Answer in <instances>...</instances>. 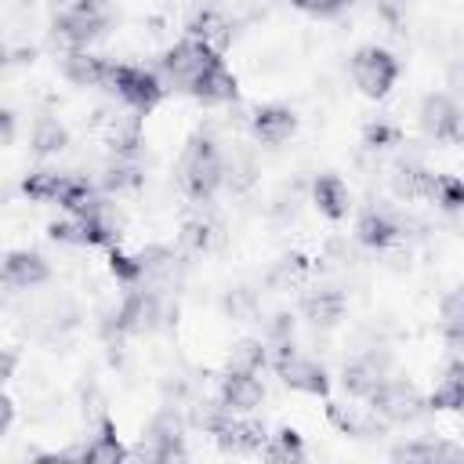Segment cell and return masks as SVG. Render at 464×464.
I'll list each match as a JSON object with an SVG mask.
<instances>
[{"label": "cell", "mask_w": 464, "mask_h": 464, "mask_svg": "<svg viewBox=\"0 0 464 464\" xmlns=\"http://www.w3.org/2000/svg\"><path fill=\"white\" fill-rule=\"evenodd\" d=\"M181 185L192 199H210L218 185H225V160L210 138H192L181 152Z\"/></svg>", "instance_id": "obj_1"}, {"label": "cell", "mask_w": 464, "mask_h": 464, "mask_svg": "<svg viewBox=\"0 0 464 464\" xmlns=\"http://www.w3.org/2000/svg\"><path fill=\"white\" fill-rule=\"evenodd\" d=\"M109 91H116V98L127 105V109H138L141 116L149 109L160 105L163 98V83L152 69H141V65H127V62H109V80H105Z\"/></svg>", "instance_id": "obj_2"}, {"label": "cell", "mask_w": 464, "mask_h": 464, "mask_svg": "<svg viewBox=\"0 0 464 464\" xmlns=\"http://www.w3.org/2000/svg\"><path fill=\"white\" fill-rule=\"evenodd\" d=\"M352 80L366 98H384L392 91V83L399 80V62L392 51L384 47H359L352 54Z\"/></svg>", "instance_id": "obj_3"}, {"label": "cell", "mask_w": 464, "mask_h": 464, "mask_svg": "<svg viewBox=\"0 0 464 464\" xmlns=\"http://www.w3.org/2000/svg\"><path fill=\"white\" fill-rule=\"evenodd\" d=\"M370 406L384 417V420H395V424H410L424 413V395L417 392V384L402 381V377H384L377 384V392L370 395Z\"/></svg>", "instance_id": "obj_4"}, {"label": "cell", "mask_w": 464, "mask_h": 464, "mask_svg": "<svg viewBox=\"0 0 464 464\" xmlns=\"http://www.w3.org/2000/svg\"><path fill=\"white\" fill-rule=\"evenodd\" d=\"M276 373L294 392H304V395H326L330 392V377H326L323 362H315L308 355H297L294 352V341L276 348Z\"/></svg>", "instance_id": "obj_5"}, {"label": "cell", "mask_w": 464, "mask_h": 464, "mask_svg": "<svg viewBox=\"0 0 464 464\" xmlns=\"http://www.w3.org/2000/svg\"><path fill=\"white\" fill-rule=\"evenodd\" d=\"M181 431H185L181 413H174V410H160V413L149 420L138 453H141L145 460H160V464H167V460H185Z\"/></svg>", "instance_id": "obj_6"}, {"label": "cell", "mask_w": 464, "mask_h": 464, "mask_svg": "<svg viewBox=\"0 0 464 464\" xmlns=\"http://www.w3.org/2000/svg\"><path fill=\"white\" fill-rule=\"evenodd\" d=\"M105 29V11L102 0H76L72 7H65L54 18V36L69 47H87L91 40H98Z\"/></svg>", "instance_id": "obj_7"}, {"label": "cell", "mask_w": 464, "mask_h": 464, "mask_svg": "<svg viewBox=\"0 0 464 464\" xmlns=\"http://www.w3.org/2000/svg\"><path fill=\"white\" fill-rule=\"evenodd\" d=\"M163 319V308H160V297L152 290H130L123 297V304L112 312V323H105V330L112 334H152Z\"/></svg>", "instance_id": "obj_8"}, {"label": "cell", "mask_w": 464, "mask_h": 464, "mask_svg": "<svg viewBox=\"0 0 464 464\" xmlns=\"http://www.w3.org/2000/svg\"><path fill=\"white\" fill-rule=\"evenodd\" d=\"M218 58V51L214 47H207L203 40H196V36H185V40H178L167 54H163V72L174 80V83H181L185 91L196 83V76L210 65Z\"/></svg>", "instance_id": "obj_9"}, {"label": "cell", "mask_w": 464, "mask_h": 464, "mask_svg": "<svg viewBox=\"0 0 464 464\" xmlns=\"http://www.w3.org/2000/svg\"><path fill=\"white\" fill-rule=\"evenodd\" d=\"M460 123H464V112L457 109L453 98L446 94H428L420 102V127L424 134H431L435 141H460Z\"/></svg>", "instance_id": "obj_10"}, {"label": "cell", "mask_w": 464, "mask_h": 464, "mask_svg": "<svg viewBox=\"0 0 464 464\" xmlns=\"http://www.w3.org/2000/svg\"><path fill=\"white\" fill-rule=\"evenodd\" d=\"M384 366H388V355L384 352H366V355L348 359L344 370H341L344 392L355 395V399H370L377 392V384L384 381Z\"/></svg>", "instance_id": "obj_11"}, {"label": "cell", "mask_w": 464, "mask_h": 464, "mask_svg": "<svg viewBox=\"0 0 464 464\" xmlns=\"http://www.w3.org/2000/svg\"><path fill=\"white\" fill-rule=\"evenodd\" d=\"M214 439L228 453H261L268 442V431H265V424H257L246 413H228V420L214 431Z\"/></svg>", "instance_id": "obj_12"}, {"label": "cell", "mask_w": 464, "mask_h": 464, "mask_svg": "<svg viewBox=\"0 0 464 464\" xmlns=\"http://www.w3.org/2000/svg\"><path fill=\"white\" fill-rule=\"evenodd\" d=\"M188 91H192L203 105H225V102H236L239 83H236V76L225 69V62L214 58V62L196 76V83H192Z\"/></svg>", "instance_id": "obj_13"}, {"label": "cell", "mask_w": 464, "mask_h": 464, "mask_svg": "<svg viewBox=\"0 0 464 464\" xmlns=\"http://www.w3.org/2000/svg\"><path fill=\"white\" fill-rule=\"evenodd\" d=\"M221 402L232 410V413H254L265 399V388L257 381V373H239V370H228L221 377Z\"/></svg>", "instance_id": "obj_14"}, {"label": "cell", "mask_w": 464, "mask_h": 464, "mask_svg": "<svg viewBox=\"0 0 464 464\" xmlns=\"http://www.w3.org/2000/svg\"><path fill=\"white\" fill-rule=\"evenodd\" d=\"M326 417L337 431L344 435H355V439H370V435H381L384 424H381V413L370 406H348V402H326Z\"/></svg>", "instance_id": "obj_15"}, {"label": "cell", "mask_w": 464, "mask_h": 464, "mask_svg": "<svg viewBox=\"0 0 464 464\" xmlns=\"http://www.w3.org/2000/svg\"><path fill=\"white\" fill-rule=\"evenodd\" d=\"M47 279H51V268L36 250H11L7 254V261H4V283L7 286L33 290V286H40Z\"/></svg>", "instance_id": "obj_16"}, {"label": "cell", "mask_w": 464, "mask_h": 464, "mask_svg": "<svg viewBox=\"0 0 464 464\" xmlns=\"http://www.w3.org/2000/svg\"><path fill=\"white\" fill-rule=\"evenodd\" d=\"M250 127H254V134H257L265 145H283V141L297 130V116H294V109H286V105H261V109L250 116Z\"/></svg>", "instance_id": "obj_17"}, {"label": "cell", "mask_w": 464, "mask_h": 464, "mask_svg": "<svg viewBox=\"0 0 464 464\" xmlns=\"http://www.w3.org/2000/svg\"><path fill=\"white\" fill-rule=\"evenodd\" d=\"M62 72L76 87H102L109 80V62L98 58V54H91L87 47H72L65 54V62H62Z\"/></svg>", "instance_id": "obj_18"}, {"label": "cell", "mask_w": 464, "mask_h": 464, "mask_svg": "<svg viewBox=\"0 0 464 464\" xmlns=\"http://www.w3.org/2000/svg\"><path fill=\"white\" fill-rule=\"evenodd\" d=\"M355 236H359L362 246L384 250V246H392V243L402 236V225H399L388 210H366V214L359 218V225H355Z\"/></svg>", "instance_id": "obj_19"}, {"label": "cell", "mask_w": 464, "mask_h": 464, "mask_svg": "<svg viewBox=\"0 0 464 464\" xmlns=\"http://www.w3.org/2000/svg\"><path fill=\"white\" fill-rule=\"evenodd\" d=\"M312 199H315L319 214H326L330 221H341V218L348 214V207H352V192H348V185H344L337 174H323V178H315V185H312Z\"/></svg>", "instance_id": "obj_20"}, {"label": "cell", "mask_w": 464, "mask_h": 464, "mask_svg": "<svg viewBox=\"0 0 464 464\" xmlns=\"http://www.w3.org/2000/svg\"><path fill=\"white\" fill-rule=\"evenodd\" d=\"M188 36L203 40L207 47H214L218 54L232 44V22L221 14V11H199L192 22H188Z\"/></svg>", "instance_id": "obj_21"}, {"label": "cell", "mask_w": 464, "mask_h": 464, "mask_svg": "<svg viewBox=\"0 0 464 464\" xmlns=\"http://www.w3.org/2000/svg\"><path fill=\"white\" fill-rule=\"evenodd\" d=\"M301 312L312 326H337L341 315H344V297L337 290H312L301 301Z\"/></svg>", "instance_id": "obj_22"}, {"label": "cell", "mask_w": 464, "mask_h": 464, "mask_svg": "<svg viewBox=\"0 0 464 464\" xmlns=\"http://www.w3.org/2000/svg\"><path fill=\"white\" fill-rule=\"evenodd\" d=\"M80 457L91 460V464H120V460H127V450H123V442L116 435V424L109 417H102V428H98L94 442H87Z\"/></svg>", "instance_id": "obj_23"}, {"label": "cell", "mask_w": 464, "mask_h": 464, "mask_svg": "<svg viewBox=\"0 0 464 464\" xmlns=\"http://www.w3.org/2000/svg\"><path fill=\"white\" fill-rule=\"evenodd\" d=\"M431 181H435V174L424 170L420 163H399L395 174H392V188H395V196H402V199H428Z\"/></svg>", "instance_id": "obj_24"}, {"label": "cell", "mask_w": 464, "mask_h": 464, "mask_svg": "<svg viewBox=\"0 0 464 464\" xmlns=\"http://www.w3.org/2000/svg\"><path fill=\"white\" fill-rule=\"evenodd\" d=\"M65 181L69 174H58V170H33L25 181H22V192L36 203H58L62 192H65Z\"/></svg>", "instance_id": "obj_25"}, {"label": "cell", "mask_w": 464, "mask_h": 464, "mask_svg": "<svg viewBox=\"0 0 464 464\" xmlns=\"http://www.w3.org/2000/svg\"><path fill=\"white\" fill-rule=\"evenodd\" d=\"M265 362H268V344L257 337H243L228 352V370H239V373H261Z\"/></svg>", "instance_id": "obj_26"}, {"label": "cell", "mask_w": 464, "mask_h": 464, "mask_svg": "<svg viewBox=\"0 0 464 464\" xmlns=\"http://www.w3.org/2000/svg\"><path fill=\"white\" fill-rule=\"evenodd\" d=\"M29 141H33V149H36L40 156H51V152H62V149L69 145V130H65L54 116H40V120L33 123Z\"/></svg>", "instance_id": "obj_27"}, {"label": "cell", "mask_w": 464, "mask_h": 464, "mask_svg": "<svg viewBox=\"0 0 464 464\" xmlns=\"http://www.w3.org/2000/svg\"><path fill=\"white\" fill-rule=\"evenodd\" d=\"M395 460H460L464 450L450 446V442H406L392 450Z\"/></svg>", "instance_id": "obj_28"}, {"label": "cell", "mask_w": 464, "mask_h": 464, "mask_svg": "<svg viewBox=\"0 0 464 464\" xmlns=\"http://www.w3.org/2000/svg\"><path fill=\"white\" fill-rule=\"evenodd\" d=\"M94 203H98V196H94V185H91L87 178H76V174H69V181H65V192H62L58 207H65L72 218H83V214H87Z\"/></svg>", "instance_id": "obj_29"}, {"label": "cell", "mask_w": 464, "mask_h": 464, "mask_svg": "<svg viewBox=\"0 0 464 464\" xmlns=\"http://www.w3.org/2000/svg\"><path fill=\"white\" fill-rule=\"evenodd\" d=\"M268 460H304V442L294 428H279L276 435H268L265 450H261Z\"/></svg>", "instance_id": "obj_30"}, {"label": "cell", "mask_w": 464, "mask_h": 464, "mask_svg": "<svg viewBox=\"0 0 464 464\" xmlns=\"http://www.w3.org/2000/svg\"><path fill=\"white\" fill-rule=\"evenodd\" d=\"M228 413H232V410L221 402V395H218V399H196V402H192L188 420H192L199 431H210V435H214V431L228 420Z\"/></svg>", "instance_id": "obj_31"}, {"label": "cell", "mask_w": 464, "mask_h": 464, "mask_svg": "<svg viewBox=\"0 0 464 464\" xmlns=\"http://www.w3.org/2000/svg\"><path fill=\"white\" fill-rule=\"evenodd\" d=\"M428 199H435L442 210H464V181L453 174H435Z\"/></svg>", "instance_id": "obj_32"}, {"label": "cell", "mask_w": 464, "mask_h": 464, "mask_svg": "<svg viewBox=\"0 0 464 464\" xmlns=\"http://www.w3.org/2000/svg\"><path fill=\"white\" fill-rule=\"evenodd\" d=\"M109 272H112L123 286H138V283L145 279L141 257H130V254H123V250H116V246H112V254H109Z\"/></svg>", "instance_id": "obj_33"}, {"label": "cell", "mask_w": 464, "mask_h": 464, "mask_svg": "<svg viewBox=\"0 0 464 464\" xmlns=\"http://www.w3.org/2000/svg\"><path fill=\"white\" fill-rule=\"evenodd\" d=\"M225 185L232 188V192H243V188H250L254 185V160L250 156H232L228 163H225Z\"/></svg>", "instance_id": "obj_34"}, {"label": "cell", "mask_w": 464, "mask_h": 464, "mask_svg": "<svg viewBox=\"0 0 464 464\" xmlns=\"http://www.w3.org/2000/svg\"><path fill=\"white\" fill-rule=\"evenodd\" d=\"M47 236H51L54 243L87 246V232H83V221H80V218H69V221H51V225H47Z\"/></svg>", "instance_id": "obj_35"}, {"label": "cell", "mask_w": 464, "mask_h": 464, "mask_svg": "<svg viewBox=\"0 0 464 464\" xmlns=\"http://www.w3.org/2000/svg\"><path fill=\"white\" fill-rule=\"evenodd\" d=\"M141 185V174L134 163H112L105 170V188L109 192H123V188H138Z\"/></svg>", "instance_id": "obj_36"}, {"label": "cell", "mask_w": 464, "mask_h": 464, "mask_svg": "<svg viewBox=\"0 0 464 464\" xmlns=\"http://www.w3.org/2000/svg\"><path fill=\"white\" fill-rule=\"evenodd\" d=\"M304 268H308V265H304V257H297V254H294V257H283V261L272 268V276H268V279H272V286H294V283H301Z\"/></svg>", "instance_id": "obj_37"}, {"label": "cell", "mask_w": 464, "mask_h": 464, "mask_svg": "<svg viewBox=\"0 0 464 464\" xmlns=\"http://www.w3.org/2000/svg\"><path fill=\"white\" fill-rule=\"evenodd\" d=\"M395 141H399V127L395 123L377 120V123H366V130H362V145H370V149H388Z\"/></svg>", "instance_id": "obj_38"}, {"label": "cell", "mask_w": 464, "mask_h": 464, "mask_svg": "<svg viewBox=\"0 0 464 464\" xmlns=\"http://www.w3.org/2000/svg\"><path fill=\"white\" fill-rule=\"evenodd\" d=\"M210 239H214V228L207 225V221H185V228H181V246H188V250H207L210 246Z\"/></svg>", "instance_id": "obj_39"}, {"label": "cell", "mask_w": 464, "mask_h": 464, "mask_svg": "<svg viewBox=\"0 0 464 464\" xmlns=\"http://www.w3.org/2000/svg\"><path fill=\"white\" fill-rule=\"evenodd\" d=\"M254 304H257V297H254V290H246V286H236V290L225 297V312H228L232 319H250V315H254Z\"/></svg>", "instance_id": "obj_40"}, {"label": "cell", "mask_w": 464, "mask_h": 464, "mask_svg": "<svg viewBox=\"0 0 464 464\" xmlns=\"http://www.w3.org/2000/svg\"><path fill=\"white\" fill-rule=\"evenodd\" d=\"M294 7H301L304 14H315V18H334L348 7V0H290Z\"/></svg>", "instance_id": "obj_41"}, {"label": "cell", "mask_w": 464, "mask_h": 464, "mask_svg": "<svg viewBox=\"0 0 464 464\" xmlns=\"http://www.w3.org/2000/svg\"><path fill=\"white\" fill-rule=\"evenodd\" d=\"M442 319H446V326L464 323V286H457V290L446 294V301H442Z\"/></svg>", "instance_id": "obj_42"}, {"label": "cell", "mask_w": 464, "mask_h": 464, "mask_svg": "<svg viewBox=\"0 0 464 464\" xmlns=\"http://www.w3.org/2000/svg\"><path fill=\"white\" fill-rule=\"evenodd\" d=\"M446 344H450V348H453V355L464 362V323L446 326Z\"/></svg>", "instance_id": "obj_43"}, {"label": "cell", "mask_w": 464, "mask_h": 464, "mask_svg": "<svg viewBox=\"0 0 464 464\" xmlns=\"http://www.w3.org/2000/svg\"><path fill=\"white\" fill-rule=\"evenodd\" d=\"M450 83H453V91L464 98V62H460V65H453V72H450Z\"/></svg>", "instance_id": "obj_44"}, {"label": "cell", "mask_w": 464, "mask_h": 464, "mask_svg": "<svg viewBox=\"0 0 464 464\" xmlns=\"http://www.w3.org/2000/svg\"><path fill=\"white\" fill-rule=\"evenodd\" d=\"M0 120H4V141H11L14 138V112H4Z\"/></svg>", "instance_id": "obj_45"}, {"label": "cell", "mask_w": 464, "mask_h": 464, "mask_svg": "<svg viewBox=\"0 0 464 464\" xmlns=\"http://www.w3.org/2000/svg\"><path fill=\"white\" fill-rule=\"evenodd\" d=\"M11 417H14V406H11V399H4V417H0V431H7Z\"/></svg>", "instance_id": "obj_46"}, {"label": "cell", "mask_w": 464, "mask_h": 464, "mask_svg": "<svg viewBox=\"0 0 464 464\" xmlns=\"http://www.w3.org/2000/svg\"><path fill=\"white\" fill-rule=\"evenodd\" d=\"M457 410H460V413H464V384H460V406H457Z\"/></svg>", "instance_id": "obj_47"}, {"label": "cell", "mask_w": 464, "mask_h": 464, "mask_svg": "<svg viewBox=\"0 0 464 464\" xmlns=\"http://www.w3.org/2000/svg\"><path fill=\"white\" fill-rule=\"evenodd\" d=\"M460 138H464V123H460Z\"/></svg>", "instance_id": "obj_48"}]
</instances>
